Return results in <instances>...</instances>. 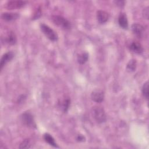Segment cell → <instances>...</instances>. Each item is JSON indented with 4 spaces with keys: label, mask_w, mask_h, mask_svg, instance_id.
Masks as SVG:
<instances>
[{
    "label": "cell",
    "mask_w": 149,
    "mask_h": 149,
    "mask_svg": "<svg viewBox=\"0 0 149 149\" xmlns=\"http://www.w3.org/2000/svg\"><path fill=\"white\" fill-rule=\"evenodd\" d=\"M52 20L53 22L59 26V27L65 29V30H68L70 29L71 27V24L70 23L65 17L61 16H58V15H54L52 16Z\"/></svg>",
    "instance_id": "obj_1"
},
{
    "label": "cell",
    "mask_w": 149,
    "mask_h": 149,
    "mask_svg": "<svg viewBox=\"0 0 149 149\" xmlns=\"http://www.w3.org/2000/svg\"><path fill=\"white\" fill-rule=\"evenodd\" d=\"M40 29L42 32L45 34V36L50 40L52 41H57L58 39V36L56 32L49 27L48 25L44 23L40 24Z\"/></svg>",
    "instance_id": "obj_2"
},
{
    "label": "cell",
    "mask_w": 149,
    "mask_h": 149,
    "mask_svg": "<svg viewBox=\"0 0 149 149\" xmlns=\"http://www.w3.org/2000/svg\"><path fill=\"white\" fill-rule=\"evenodd\" d=\"M93 113L94 119L98 123H101L105 122L107 119L106 114L102 108L101 107H95L93 108Z\"/></svg>",
    "instance_id": "obj_3"
},
{
    "label": "cell",
    "mask_w": 149,
    "mask_h": 149,
    "mask_svg": "<svg viewBox=\"0 0 149 149\" xmlns=\"http://www.w3.org/2000/svg\"><path fill=\"white\" fill-rule=\"evenodd\" d=\"M21 121L23 123L24 125L27 127L34 128L36 127V123L33 118V115L29 112H24L20 116Z\"/></svg>",
    "instance_id": "obj_4"
},
{
    "label": "cell",
    "mask_w": 149,
    "mask_h": 149,
    "mask_svg": "<svg viewBox=\"0 0 149 149\" xmlns=\"http://www.w3.org/2000/svg\"><path fill=\"white\" fill-rule=\"evenodd\" d=\"M91 98L96 102H101L104 99V92L101 89H95L91 94Z\"/></svg>",
    "instance_id": "obj_5"
},
{
    "label": "cell",
    "mask_w": 149,
    "mask_h": 149,
    "mask_svg": "<svg viewBox=\"0 0 149 149\" xmlns=\"http://www.w3.org/2000/svg\"><path fill=\"white\" fill-rule=\"evenodd\" d=\"M26 1H10L6 3V8L9 9L20 8L25 5Z\"/></svg>",
    "instance_id": "obj_6"
},
{
    "label": "cell",
    "mask_w": 149,
    "mask_h": 149,
    "mask_svg": "<svg viewBox=\"0 0 149 149\" xmlns=\"http://www.w3.org/2000/svg\"><path fill=\"white\" fill-rule=\"evenodd\" d=\"M14 56V54L13 52L9 51L5 54L3 55V56L1 58V63H0V66H1V69L3 68V67L5 66V65L9 62L10 60L13 59Z\"/></svg>",
    "instance_id": "obj_7"
},
{
    "label": "cell",
    "mask_w": 149,
    "mask_h": 149,
    "mask_svg": "<svg viewBox=\"0 0 149 149\" xmlns=\"http://www.w3.org/2000/svg\"><path fill=\"white\" fill-rule=\"evenodd\" d=\"M144 27L140 24L134 23L132 26V30L133 34L139 37H141L144 32Z\"/></svg>",
    "instance_id": "obj_8"
},
{
    "label": "cell",
    "mask_w": 149,
    "mask_h": 149,
    "mask_svg": "<svg viewBox=\"0 0 149 149\" xmlns=\"http://www.w3.org/2000/svg\"><path fill=\"white\" fill-rule=\"evenodd\" d=\"M109 15L108 13L104 10H98L97 13V18L99 23H104L109 19Z\"/></svg>",
    "instance_id": "obj_9"
},
{
    "label": "cell",
    "mask_w": 149,
    "mask_h": 149,
    "mask_svg": "<svg viewBox=\"0 0 149 149\" xmlns=\"http://www.w3.org/2000/svg\"><path fill=\"white\" fill-rule=\"evenodd\" d=\"M19 17V15L17 13H9L5 12L1 15V17L3 20L6 21H12L17 19Z\"/></svg>",
    "instance_id": "obj_10"
},
{
    "label": "cell",
    "mask_w": 149,
    "mask_h": 149,
    "mask_svg": "<svg viewBox=\"0 0 149 149\" xmlns=\"http://www.w3.org/2000/svg\"><path fill=\"white\" fill-rule=\"evenodd\" d=\"M118 23L119 26L124 29H126L128 27V21L127 16L125 13H121L118 17Z\"/></svg>",
    "instance_id": "obj_11"
},
{
    "label": "cell",
    "mask_w": 149,
    "mask_h": 149,
    "mask_svg": "<svg viewBox=\"0 0 149 149\" xmlns=\"http://www.w3.org/2000/svg\"><path fill=\"white\" fill-rule=\"evenodd\" d=\"M130 49L135 53L140 54L143 52V48L140 44L137 42H133L130 45Z\"/></svg>",
    "instance_id": "obj_12"
},
{
    "label": "cell",
    "mask_w": 149,
    "mask_h": 149,
    "mask_svg": "<svg viewBox=\"0 0 149 149\" xmlns=\"http://www.w3.org/2000/svg\"><path fill=\"white\" fill-rule=\"evenodd\" d=\"M44 139L49 145H51V146H52L54 147H56V148H59V146L57 145V144L55 142L54 139L53 138V137L51 134H49L48 133L44 134Z\"/></svg>",
    "instance_id": "obj_13"
},
{
    "label": "cell",
    "mask_w": 149,
    "mask_h": 149,
    "mask_svg": "<svg viewBox=\"0 0 149 149\" xmlns=\"http://www.w3.org/2000/svg\"><path fill=\"white\" fill-rule=\"evenodd\" d=\"M5 41L6 43L9 44H10V45L15 44L16 42V37L15 33H13V32H12V31L9 33L6 36L5 38Z\"/></svg>",
    "instance_id": "obj_14"
},
{
    "label": "cell",
    "mask_w": 149,
    "mask_h": 149,
    "mask_svg": "<svg viewBox=\"0 0 149 149\" xmlns=\"http://www.w3.org/2000/svg\"><path fill=\"white\" fill-rule=\"evenodd\" d=\"M88 59V54L87 52H82L77 56V62L83 65L85 63Z\"/></svg>",
    "instance_id": "obj_15"
},
{
    "label": "cell",
    "mask_w": 149,
    "mask_h": 149,
    "mask_svg": "<svg viewBox=\"0 0 149 149\" xmlns=\"http://www.w3.org/2000/svg\"><path fill=\"white\" fill-rule=\"evenodd\" d=\"M136 61L134 59L130 60L127 64V70L129 72H133L136 68Z\"/></svg>",
    "instance_id": "obj_16"
},
{
    "label": "cell",
    "mask_w": 149,
    "mask_h": 149,
    "mask_svg": "<svg viewBox=\"0 0 149 149\" xmlns=\"http://www.w3.org/2000/svg\"><path fill=\"white\" fill-rule=\"evenodd\" d=\"M70 104V100L69 98H66L63 100L61 105V108L63 112H66L69 107Z\"/></svg>",
    "instance_id": "obj_17"
},
{
    "label": "cell",
    "mask_w": 149,
    "mask_h": 149,
    "mask_svg": "<svg viewBox=\"0 0 149 149\" xmlns=\"http://www.w3.org/2000/svg\"><path fill=\"white\" fill-rule=\"evenodd\" d=\"M142 94L143 96L146 98L148 99V81L146 82L142 87Z\"/></svg>",
    "instance_id": "obj_18"
},
{
    "label": "cell",
    "mask_w": 149,
    "mask_h": 149,
    "mask_svg": "<svg viewBox=\"0 0 149 149\" xmlns=\"http://www.w3.org/2000/svg\"><path fill=\"white\" fill-rule=\"evenodd\" d=\"M31 147V141L30 139H27L24 140L20 145V148H29Z\"/></svg>",
    "instance_id": "obj_19"
},
{
    "label": "cell",
    "mask_w": 149,
    "mask_h": 149,
    "mask_svg": "<svg viewBox=\"0 0 149 149\" xmlns=\"http://www.w3.org/2000/svg\"><path fill=\"white\" fill-rule=\"evenodd\" d=\"M148 14H149V11H148V8L146 7V8L144 9L143 11V17L146 19H148Z\"/></svg>",
    "instance_id": "obj_20"
},
{
    "label": "cell",
    "mask_w": 149,
    "mask_h": 149,
    "mask_svg": "<svg viewBox=\"0 0 149 149\" xmlns=\"http://www.w3.org/2000/svg\"><path fill=\"white\" fill-rule=\"evenodd\" d=\"M79 141H84V137L82 136H79L77 137V139Z\"/></svg>",
    "instance_id": "obj_21"
}]
</instances>
